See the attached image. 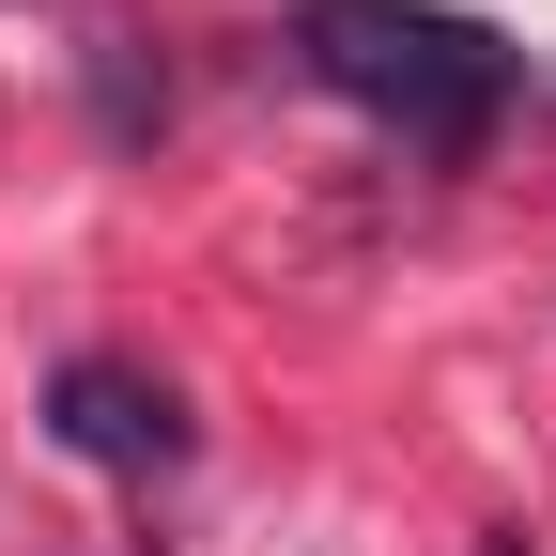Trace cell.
I'll list each match as a JSON object with an SVG mask.
<instances>
[{
    "instance_id": "obj_1",
    "label": "cell",
    "mask_w": 556,
    "mask_h": 556,
    "mask_svg": "<svg viewBox=\"0 0 556 556\" xmlns=\"http://www.w3.org/2000/svg\"><path fill=\"white\" fill-rule=\"evenodd\" d=\"M294 62L417 155H479L526 93V47L448 16V0H294Z\"/></svg>"
},
{
    "instance_id": "obj_2",
    "label": "cell",
    "mask_w": 556,
    "mask_h": 556,
    "mask_svg": "<svg viewBox=\"0 0 556 556\" xmlns=\"http://www.w3.org/2000/svg\"><path fill=\"white\" fill-rule=\"evenodd\" d=\"M47 433L78 464H109V479H170L186 464V402L155 371H124V356H62L47 371Z\"/></svg>"
},
{
    "instance_id": "obj_3",
    "label": "cell",
    "mask_w": 556,
    "mask_h": 556,
    "mask_svg": "<svg viewBox=\"0 0 556 556\" xmlns=\"http://www.w3.org/2000/svg\"><path fill=\"white\" fill-rule=\"evenodd\" d=\"M479 556H526V541H510V526H495V541H479Z\"/></svg>"
}]
</instances>
